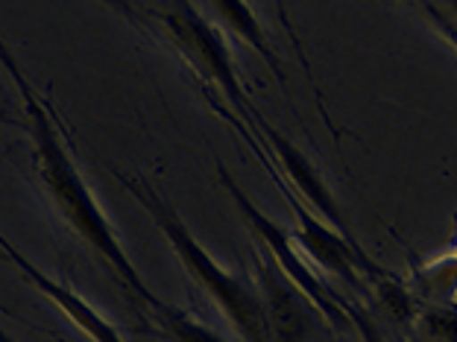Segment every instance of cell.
Here are the masks:
<instances>
[{"label":"cell","mask_w":457,"mask_h":342,"mask_svg":"<svg viewBox=\"0 0 457 342\" xmlns=\"http://www.w3.org/2000/svg\"><path fill=\"white\" fill-rule=\"evenodd\" d=\"M0 123H6V126H21V129H27V120H21L18 114H12V109H9L6 102H0Z\"/></svg>","instance_id":"14"},{"label":"cell","mask_w":457,"mask_h":342,"mask_svg":"<svg viewBox=\"0 0 457 342\" xmlns=\"http://www.w3.org/2000/svg\"><path fill=\"white\" fill-rule=\"evenodd\" d=\"M120 184L127 188L135 200L141 202V208L153 216V223L159 225V232L168 237L170 248L182 261L185 273L194 278V284L212 298L214 307L228 319V325L237 330V337L244 342H270L273 330H270L262 293L246 281V278L235 275L232 269H226L220 261H214L191 228L182 223V216L176 214L168 202L144 179H129V175L118 173Z\"/></svg>","instance_id":"2"},{"label":"cell","mask_w":457,"mask_h":342,"mask_svg":"<svg viewBox=\"0 0 457 342\" xmlns=\"http://www.w3.org/2000/svg\"><path fill=\"white\" fill-rule=\"evenodd\" d=\"M258 293H262L264 314L273 337H282L285 342H296L308 328V305L303 302V293L282 275L276 264H267L258 257Z\"/></svg>","instance_id":"7"},{"label":"cell","mask_w":457,"mask_h":342,"mask_svg":"<svg viewBox=\"0 0 457 342\" xmlns=\"http://www.w3.org/2000/svg\"><path fill=\"white\" fill-rule=\"evenodd\" d=\"M255 134H262V138L267 141L270 147V155L276 159L278 164V173H285L290 184L296 188L299 200L308 202L311 208H314V214H320L328 225H335L337 232L349 234L346 223H343V214L337 208L335 196H331L328 184L323 182V175H320V170L311 164V159L296 147V143H290L282 132H278L276 126H270V123L258 114L255 118Z\"/></svg>","instance_id":"6"},{"label":"cell","mask_w":457,"mask_h":342,"mask_svg":"<svg viewBox=\"0 0 457 342\" xmlns=\"http://www.w3.org/2000/svg\"><path fill=\"white\" fill-rule=\"evenodd\" d=\"M417 330L428 342H457V305L454 307H420Z\"/></svg>","instance_id":"12"},{"label":"cell","mask_w":457,"mask_h":342,"mask_svg":"<svg viewBox=\"0 0 457 342\" xmlns=\"http://www.w3.org/2000/svg\"><path fill=\"white\" fill-rule=\"evenodd\" d=\"M420 12L422 20H428L434 33L443 36L445 45L454 47L457 53V0H404Z\"/></svg>","instance_id":"11"},{"label":"cell","mask_w":457,"mask_h":342,"mask_svg":"<svg viewBox=\"0 0 457 342\" xmlns=\"http://www.w3.org/2000/svg\"><path fill=\"white\" fill-rule=\"evenodd\" d=\"M0 342H18L12 334H9V330H4V328H0Z\"/></svg>","instance_id":"15"},{"label":"cell","mask_w":457,"mask_h":342,"mask_svg":"<svg viewBox=\"0 0 457 342\" xmlns=\"http://www.w3.org/2000/svg\"><path fill=\"white\" fill-rule=\"evenodd\" d=\"M217 175H220V184L228 191V196H232L235 208L244 216L249 232H253L258 237V243L267 248L270 257H273L276 266L282 269V275L287 278V281L317 307V314H323L328 322L337 325V328H355L363 337V342H381L376 325H372V319H367V314H361V307L355 302L340 298L337 289L305 261L303 252H299V243H296L294 232L285 225H278L267 211L258 208V205L244 193L241 184L232 179V173H228L223 164H217Z\"/></svg>","instance_id":"3"},{"label":"cell","mask_w":457,"mask_h":342,"mask_svg":"<svg viewBox=\"0 0 457 342\" xmlns=\"http://www.w3.org/2000/svg\"><path fill=\"white\" fill-rule=\"evenodd\" d=\"M159 27L164 38L176 47V53L194 68V74L220 91L228 106L244 120H253L255 129L258 109L249 102L246 88L237 79L232 53H228L220 29L212 20H205L191 0H170L159 12Z\"/></svg>","instance_id":"4"},{"label":"cell","mask_w":457,"mask_h":342,"mask_svg":"<svg viewBox=\"0 0 457 342\" xmlns=\"http://www.w3.org/2000/svg\"><path fill=\"white\" fill-rule=\"evenodd\" d=\"M100 4H106L109 9H114L118 15H123L129 20L132 27H138V29H144V18L138 15V9H135L129 0H100Z\"/></svg>","instance_id":"13"},{"label":"cell","mask_w":457,"mask_h":342,"mask_svg":"<svg viewBox=\"0 0 457 342\" xmlns=\"http://www.w3.org/2000/svg\"><path fill=\"white\" fill-rule=\"evenodd\" d=\"M138 319L144 322L141 328L162 342H228L226 337L217 334V330L196 322L194 316H188L185 310H179L170 302H164L162 307H155Z\"/></svg>","instance_id":"10"},{"label":"cell","mask_w":457,"mask_h":342,"mask_svg":"<svg viewBox=\"0 0 457 342\" xmlns=\"http://www.w3.org/2000/svg\"><path fill=\"white\" fill-rule=\"evenodd\" d=\"M0 61H4L6 74L12 77V82L18 86V94L24 100L27 132L36 147L33 164H36L38 182H41V188H45L50 205H54L56 214L68 223L71 232L91 248V255L106 266V273L120 284L123 293L129 296L132 307L138 310V316L162 307L164 298H159V293L144 281L138 266L132 264L129 252L123 248L120 237L114 234L106 211L100 208L95 191L88 188L86 175L77 167L71 143L65 138V132H62V123L56 120L50 102L29 86V79L24 77V70L18 68L12 50L6 47L4 38H0Z\"/></svg>","instance_id":"1"},{"label":"cell","mask_w":457,"mask_h":342,"mask_svg":"<svg viewBox=\"0 0 457 342\" xmlns=\"http://www.w3.org/2000/svg\"><path fill=\"white\" fill-rule=\"evenodd\" d=\"M454 248H457V246H454Z\"/></svg>","instance_id":"16"},{"label":"cell","mask_w":457,"mask_h":342,"mask_svg":"<svg viewBox=\"0 0 457 342\" xmlns=\"http://www.w3.org/2000/svg\"><path fill=\"white\" fill-rule=\"evenodd\" d=\"M408 289H411V296L417 298L420 307H454L457 305V248L420 264L411 273Z\"/></svg>","instance_id":"9"},{"label":"cell","mask_w":457,"mask_h":342,"mask_svg":"<svg viewBox=\"0 0 457 342\" xmlns=\"http://www.w3.org/2000/svg\"><path fill=\"white\" fill-rule=\"evenodd\" d=\"M0 248H4V255L18 266V273L24 275L27 281L47 298V302H54L62 314H65L71 322L88 337V342H127L120 337V330L114 328L95 305H88L68 281H62V278H50L45 269L29 261V257L21 252V248L9 240L4 232H0Z\"/></svg>","instance_id":"5"},{"label":"cell","mask_w":457,"mask_h":342,"mask_svg":"<svg viewBox=\"0 0 457 342\" xmlns=\"http://www.w3.org/2000/svg\"><path fill=\"white\" fill-rule=\"evenodd\" d=\"M209 9H212V15L228 29V33H232L235 38H241L244 45H249L258 56L267 61L270 70L278 77V82L287 79L285 65H282V59L276 56L273 45H270V36L262 24V18L255 15V9L249 6L246 0H209Z\"/></svg>","instance_id":"8"}]
</instances>
